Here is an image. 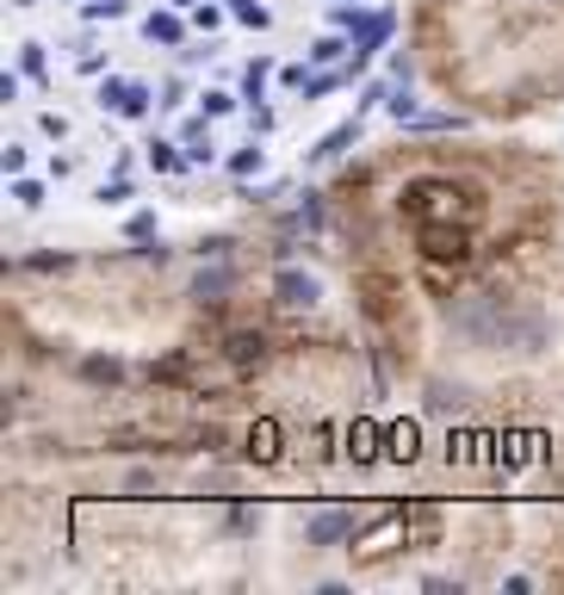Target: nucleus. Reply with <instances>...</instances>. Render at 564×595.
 <instances>
[{"mask_svg":"<svg viewBox=\"0 0 564 595\" xmlns=\"http://www.w3.org/2000/svg\"><path fill=\"white\" fill-rule=\"evenodd\" d=\"M409 131H422V136H434V131H466V118H459V112H422V118H409Z\"/></svg>","mask_w":564,"mask_h":595,"instance_id":"obj_17","label":"nucleus"},{"mask_svg":"<svg viewBox=\"0 0 564 595\" xmlns=\"http://www.w3.org/2000/svg\"><path fill=\"white\" fill-rule=\"evenodd\" d=\"M143 44L180 50V44H187V25H180V13H149V20H143Z\"/></svg>","mask_w":564,"mask_h":595,"instance_id":"obj_7","label":"nucleus"},{"mask_svg":"<svg viewBox=\"0 0 564 595\" xmlns=\"http://www.w3.org/2000/svg\"><path fill=\"white\" fill-rule=\"evenodd\" d=\"M224 360H230L236 372H254V366L267 360V335H261V329H236V335H224Z\"/></svg>","mask_w":564,"mask_h":595,"instance_id":"obj_4","label":"nucleus"},{"mask_svg":"<svg viewBox=\"0 0 564 595\" xmlns=\"http://www.w3.org/2000/svg\"><path fill=\"white\" fill-rule=\"evenodd\" d=\"M25 162H32L25 143H7V150H0V168H7V174H25Z\"/></svg>","mask_w":564,"mask_h":595,"instance_id":"obj_29","label":"nucleus"},{"mask_svg":"<svg viewBox=\"0 0 564 595\" xmlns=\"http://www.w3.org/2000/svg\"><path fill=\"white\" fill-rule=\"evenodd\" d=\"M230 249H236L230 236H205V242H199V261H224Z\"/></svg>","mask_w":564,"mask_h":595,"instance_id":"obj_28","label":"nucleus"},{"mask_svg":"<svg viewBox=\"0 0 564 595\" xmlns=\"http://www.w3.org/2000/svg\"><path fill=\"white\" fill-rule=\"evenodd\" d=\"M353 143H360V112H353V118H341L335 131H323V136L311 143V150H304V155H311V162H335V155H348Z\"/></svg>","mask_w":564,"mask_h":595,"instance_id":"obj_5","label":"nucleus"},{"mask_svg":"<svg viewBox=\"0 0 564 595\" xmlns=\"http://www.w3.org/2000/svg\"><path fill=\"white\" fill-rule=\"evenodd\" d=\"M422 590L429 595H459V583H447V576H422Z\"/></svg>","mask_w":564,"mask_h":595,"instance_id":"obj_36","label":"nucleus"},{"mask_svg":"<svg viewBox=\"0 0 564 595\" xmlns=\"http://www.w3.org/2000/svg\"><path fill=\"white\" fill-rule=\"evenodd\" d=\"M267 75H273V62H267V57L242 69V99H249V106H254V99H267Z\"/></svg>","mask_w":564,"mask_h":595,"instance_id":"obj_15","label":"nucleus"},{"mask_svg":"<svg viewBox=\"0 0 564 595\" xmlns=\"http://www.w3.org/2000/svg\"><path fill=\"white\" fill-rule=\"evenodd\" d=\"M267 168V150H261V143H242V150L230 155V174L236 180H249V174H261Z\"/></svg>","mask_w":564,"mask_h":595,"instance_id":"obj_14","label":"nucleus"},{"mask_svg":"<svg viewBox=\"0 0 564 595\" xmlns=\"http://www.w3.org/2000/svg\"><path fill=\"white\" fill-rule=\"evenodd\" d=\"M38 124H44V136H69V118H62V112H44Z\"/></svg>","mask_w":564,"mask_h":595,"instance_id":"obj_35","label":"nucleus"},{"mask_svg":"<svg viewBox=\"0 0 564 595\" xmlns=\"http://www.w3.org/2000/svg\"><path fill=\"white\" fill-rule=\"evenodd\" d=\"M143 150H149V168H156V174H175V168H187V150H180V143H168V136H149Z\"/></svg>","mask_w":564,"mask_h":595,"instance_id":"obj_11","label":"nucleus"},{"mask_svg":"<svg viewBox=\"0 0 564 595\" xmlns=\"http://www.w3.org/2000/svg\"><path fill=\"white\" fill-rule=\"evenodd\" d=\"M124 236H131V242H156V212H136L131 224H124Z\"/></svg>","mask_w":564,"mask_h":595,"instance_id":"obj_27","label":"nucleus"},{"mask_svg":"<svg viewBox=\"0 0 564 595\" xmlns=\"http://www.w3.org/2000/svg\"><path fill=\"white\" fill-rule=\"evenodd\" d=\"M230 13H236L242 25H254V32H267V25H273V13L261 7V0H230Z\"/></svg>","mask_w":564,"mask_h":595,"instance_id":"obj_22","label":"nucleus"},{"mask_svg":"<svg viewBox=\"0 0 564 595\" xmlns=\"http://www.w3.org/2000/svg\"><path fill=\"white\" fill-rule=\"evenodd\" d=\"M87 20H124V0H87Z\"/></svg>","mask_w":564,"mask_h":595,"instance_id":"obj_30","label":"nucleus"},{"mask_svg":"<svg viewBox=\"0 0 564 595\" xmlns=\"http://www.w3.org/2000/svg\"><path fill=\"white\" fill-rule=\"evenodd\" d=\"M385 441H391L385 453H391V460H404V465L416 460V453H422V447H416V441H422V435H416V423H397V428L385 435Z\"/></svg>","mask_w":564,"mask_h":595,"instance_id":"obj_13","label":"nucleus"},{"mask_svg":"<svg viewBox=\"0 0 564 595\" xmlns=\"http://www.w3.org/2000/svg\"><path fill=\"white\" fill-rule=\"evenodd\" d=\"M193 25H199V32H217V25H224V13H217V7H199Z\"/></svg>","mask_w":564,"mask_h":595,"instance_id":"obj_34","label":"nucleus"},{"mask_svg":"<svg viewBox=\"0 0 564 595\" xmlns=\"http://www.w3.org/2000/svg\"><path fill=\"white\" fill-rule=\"evenodd\" d=\"M249 460H254V465L279 460V423H254V428H249Z\"/></svg>","mask_w":564,"mask_h":595,"instance_id":"obj_10","label":"nucleus"},{"mask_svg":"<svg viewBox=\"0 0 564 595\" xmlns=\"http://www.w3.org/2000/svg\"><path fill=\"white\" fill-rule=\"evenodd\" d=\"M124 87H131V81H118V75H106V81H99V112H118V106H124Z\"/></svg>","mask_w":564,"mask_h":595,"instance_id":"obj_24","label":"nucleus"},{"mask_svg":"<svg viewBox=\"0 0 564 595\" xmlns=\"http://www.w3.org/2000/svg\"><path fill=\"white\" fill-rule=\"evenodd\" d=\"M32 267H38V273H62V267H69V254H32Z\"/></svg>","mask_w":564,"mask_h":595,"instance_id":"obj_32","label":"nucleus"},{"mask_svg":"<svg viewBox=\"0 0 564 595\" xmlns=\"http://www.w3.org/2000/svg\"><path fill=\"white\" fill-rule=\"evenodd\" d=\"M20 75H25V81H44V75H50V62H44V44H20Z\"/></svg>","mask_w":564,"mask_h":595,"instance_id":"obj_20","label":"nucleus"},{"mask_svg":"<svg viewBox=\"0 0 564 595\" xmlns=\"http://www.w3.org/2000/svg\"><path fill=\"white\" fill-rule=\"evenodd\" d=\"M236 106H242V99L224 94V87H205V94H199V112H205V118H230Z\"/></svg>","mask_w":564,"mask_h":595,"instance_id":"obj_19","label":"nucleus"},{"mask_svg":"<svg viewBox=\"0 0 564 595\" xmlns=\"http://www.w3.org/2000/svg\"><path fill=\"white\" fill-rule=\"evenodd\" d=\"M180 150H187V162H212V118L199 112V118H187V124H180Z\"/></svg>","mask_w":564,"mask_h":595,"instance_id":"obj_8","label":"nucleus"},{"mask_svg":"<svg viewBox=\"0 0 564 595\" xmlns=\"http://www.w3.org/2000/svg\"><path fill=\"white\" fill-rule=\"evenodd\" d=\"M13 199H20L25 212H38V205H44V180H25V174H13Z\"/></svg>","mask_w":564,"mask_h":595,"instance_id":"obj_25","label":"nucleus"},{"mask_svg":"<svg viewBox=\"0 0 564 595\" xmlns=\"http://www.w3.org/2000/svg\"><path fill=\"white\" fill-rule=\"evenodd\" d=\"M81 379H94V384H118V379H124V366H118L112 354H94V360H81Z\"/></svg>","mask_w":564,"mask_h":595,"instance_id":"obj_16","label":"nucleus"},{"mask_svg":"<svg viewBox=\"0 0 564 595\" xmlns=\"http://www.w3.org/2000/svg\"><path fill=\"white\" fill-rule=\"evenodd\" d=\"M329 7H335V0H329Z\"/></svg>","mask_w":564,"mask_h":595,"instance_id":"obj_39","label":"nucleus"},{"mask_svg":"<svg viewBox=\"0 0 564 595\" xmlns=\"http://www.w3.org/2000/svg\"><path fill=\"white\" fill-rule=\"evenodd\" d=\"M175 7H199V0H175Z\"/></svg>","mask_w":564,"mask_h":595,"instance_id":"obj_38","label":"nucleus"},{"mask_svg":"<svg viewBox=\"0 0 564 595\" xmlns=\"http://www.w3.org/2000/svg\"><path fill=\"white\" fill-rule=\"evenodd\" d=\"M25 94V75H13V69H7V75H0V99H7V106H13V99Z\"/></svg>","mask_w":564,"mask_h":595,"instance_id":"obj_31","label":"nucleus"},{"mask_svg":"<svg viewBox=\"0 0 564 595\" xmlns=\"http://www.w3.org/2000/svg\"><path fill=\"white\" fill-rule=\"evenodd\" d=\"M353 539V515L348 509H323V515L304 521V546H348Z\"/></svg>","mask_w":564,"mask_h":595,"instance_id":"obj_3","label":"nucleus"},{"mask_svg":"<svg viewBox=\"0 0 564 595\" xmlns=\"http://www.w3.org/2000/svg\"><path fill=\"white\" fill-rule=\"evenodd\" d=\"M372 441H379V428H372V423H353V428H348V453H353L360 465L372 460Z\"/></svg>","mask_w":564,"mask_h":595,"instance_id":"obj_21","label":"nucleus"},{"mask_svg":"<svg viewBox=\"0 0 564 595\" xmlns=\"http://www.w3.org/2000/svg\"><path fill=\"white\" fill-rule=\"evenodd\" d=\"M341 57H348V32H329V38L311 44V62H323V69H329V62H341Z\"/></svg>","mask_w":564,"mask_h":595,"instance_id":"obj_18","label":"nucleus"},{"mask_svg":"<svg viewBox=\"0 0 564 595\" xmlns=\"http://www.w3.org/2000/svg\"><path fill=\"white\" fill-rule=\"evenodd\" d=\"M316 298H323V279H316V273H304V267H279L273 273V305L279 310H311Z\"/></svg>","mask_w":564,"mask_h":595,"instance_id":"obj_1","label":"nucleus"},{"mask_svg":"<svg viewBox=\"0 0 564 595\" xmlns=\"http://www.w3.org/2000/svg\"><path fill=\"white\" fill-rule=\"evenodd\" d=\"M149 106H161L156 87H149V81H131V87H124V106H118V118H149Z\"/></svg>","mask_w":564,"mask_h":595,"instance_id":"obj_12","label":"nucleus"},{"mask_svg":"<svg viewBox=\"0 0 564 595\" xmlns=\"http://www.w3.org/2000/svg\"><path fill=\"white\" fill-rule=\"evenodd\" d=\"M230 527H236V534H249V527H261V509H236V515H230Z\"/></svg>","mask_w":564,"mask_h":595,"instance_id":"obj_33","label":"nucleus"},{"mask_svg":"<svg viewBox=\"0 0 564 595\" xmlns=\"http://www.w3.org/2000/svg\"><path fill=\"white\" fill-rule=\"evenodd\" d=\"M94 199H99V205H124V199H131V180H124V174H112V180L94 192Z\"/></svg>","mask_w":564,"mask_h":595,"instance_id":"obj_26","label":"nucleus"},{"mask_svg":"<svg viewBox=\"0 0 564 595\" xmlns=\"http://www.w3.org/2000/svg\"><path fill=\"white\" fill-rule=\"evenodd\" d=\"M236 286V273L224 267V261H212V267H199V279H193V298L199 305H224V291Z\"/></svg>","mask_w":564,"mask_h":595,"instance_id":"obj_6","label":"nucleus"},{"mask_svg":"<svg viewBox=\"0 0 564 595\" xmlns=\"http://www.w3.org/2000/svg\"><path fill=\"white\" fill-rule=\"evenodd\" d=\"M416 242H422L429 261H453V267L471 254L466 249V230H453V224H416Z\"/></svg>","mask_w":564,"mask_h":595,"instance_id":"obj_2","label":"nucleus"},{"mask_svg":"<svg viewBox=\"0 0 564 595\" xmlns=\"http://www.w3.org/2000/svg\"><path fill=\"white\" fill-rule=\"evenodd\" d=\"M292 224H304V230H323V199H316V192H304V199H298Z\"/></svg>","mask_w":564,"mask_h":595,"instance_id":"obj_23","label":"nucleus"},{"mask_svg":"<svg viewBox=\"0 0 564 595\" xmlns=\"http://www.w3.org/2000/svg\"><path fill=\"white\" fill-rule=\"evenodd\" d=\"M466 404H471L466 384H447V379L429 384V409H434V416H466Z\"/></svg>","mask_w":564,"mask_h":595,"instance_id":"obj_9","label":"nucleus"},{"mask_svg":"<svg viewBox=\"0 0 564 595\" xmlns=\"http://www.w3.org/2000/svg\"><path fill=\"white\" fill-rule=\"evenodd\" d=\"M13 7H38V0H13Z\"/></svg>","mask_w":564,"mask_h":595,"instance_id":"obj_37","label":"nucleus"}]
</instances>
